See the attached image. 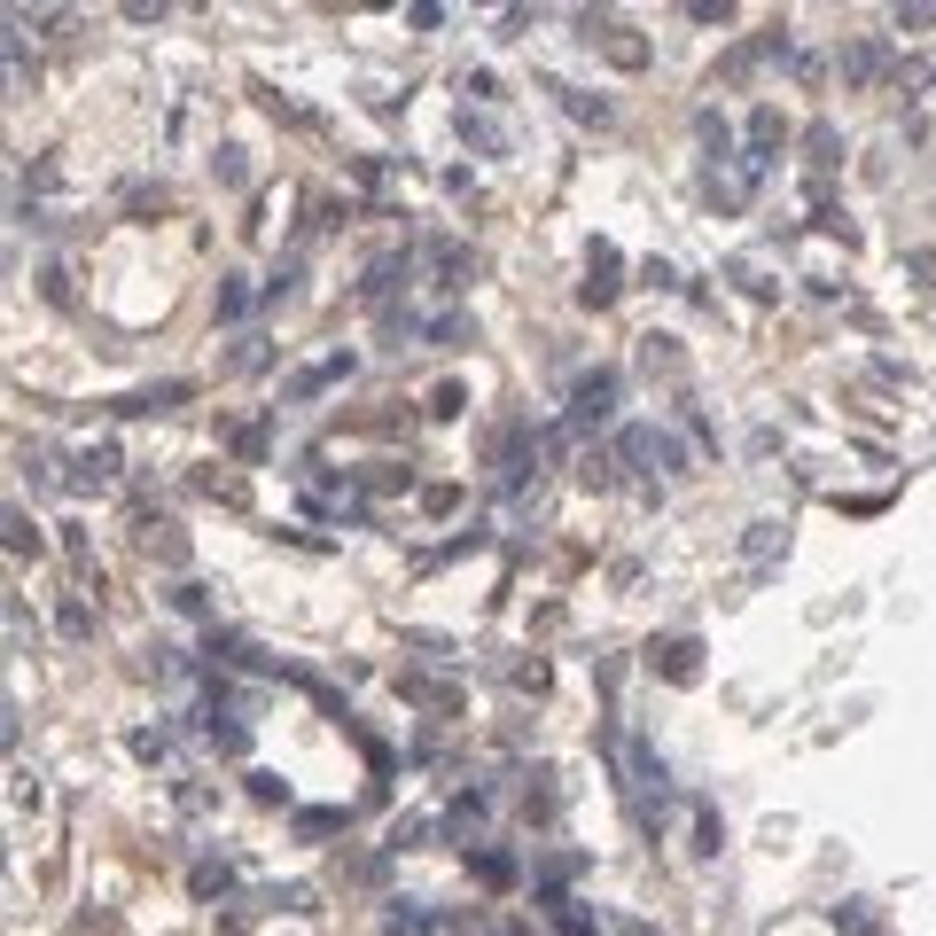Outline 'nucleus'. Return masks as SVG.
I'll use <instances>...</instances> for the list:
<instances>
[{
    "mask_svg": "<svg viewBox=\"0 0 936 936\" xmlns=\"http://www.w3.org/2000/svg\"><path fill=\"white\" fill-rule=\"evenodd\" d=\"M242 173H250L242 148H219V180H227V188H242Z\"/></svg>",
    "mask_w": 936,
    "mask_h": 936,
    "instance_id": "27",
    "label": "nucleus"
},
{
    "mask_svg": "<svg viewBox=\"0 0 936 936\" xmlns=\"http://www.w3.org/2000/svg\"><path fill=\"white\" fill-rule=\"evenodd\" d=\"M640 367H648V375H656V367H663V375H679V352H671V335H640Z\"/></svg>",
    "mask_w": 936,
    "mask_h": 936,
    "instance_id": "13",
    "label": "nucleus"
},
{
    "mask_svg": "<svg viewBox=\"0 0 936 936\" xmlns=\"http://www.w3.org/2000/svg\"><path fill=\"white\" fill-rule=\"evenodd\" d=\"M461 133H469V141H476V148H507V133H499V125H492V118H469V110H461Z\"/></svg>",
    "mask_w": 936,
    "mask_h": 936,
    "instance_id": "15",
    "label": "nucleus"
},
{
    "mask_svg": "<svg viewBox=\"0 0 936 936\" xmlns=\"http://www.w3.org/2000/svg\"><path fill=\"white\" fill-rule=\"evenodd\" d=\"M242 305H250V289H242V274H227V289H219V312H227V320H234V312H242Z\"/></svg>",
    "mask_w": 936,
    "mask_h": 936,
    "instance_id": "26",
    "label": "nucleus"
},
{
    "mask_svg": "<svg viewBox=\"0 0 936 936\" xmlns=\"http://www.w3.org/2000/svg\"><path fill=\"white\" fill-rule=\"evenodd\" d=\"M648 656H656V671H663V679H679V687H687V679H695V656H703V648H695L687 632H679V640H656Z\"/></svg>",
    "mask_w": 936,
    "mask_h": 936,
    "instance_id": "7",
    "label": "nucleus"
},
{
    "mask_svg": "<svg viewBox=\"0 0 936 936\" xmlns=\"http://www.w3.org/2000/svg\"><path fill=\"white\" fill-rule=\"evenodd\" d=\"M804 148H812V164L827 173V164H835V125H812V133H804Z\"/></svg>",
    "mask_w": 936,
    "mask_h": 936,
    "instance_id": "18",
    "label": "nucleus"
},
{
    "mask_svg": "<svg viewBox=\"0 0 936 936\" xmlns=\"http://www.w3.org/2000/svg\"><path fill=\"white\" fill-rule=\"evenodd\" d=\"M570 118H585V125H609V102H602V95H570Z\"/></svg>",
    "mask_w": 936,
    "mask_h": 936,
    "instance_id": "19",
    "label": "nucleus"
},
{
    "mask_svg": "<svg viewBox=\"0 0 936 936\" xmlns=\"http://www.w3.org/2000/svg\"><path fill=\"white\" fill-rule=\"evenodd\" d=\"M164 749H173V741H164V734H133V757H148V764H164Z\"/></svg>",
    "mask_w": 936,
    "mask_h": 936,
    "instance_id": "28",
    "label": "nucleus"
},
{
    "mask_svg": "<svg viewBox=\"0 0 936 936\" xmlns=\"http://www.w3.org/2000/svg\"><path fill=\"white\" fill-rule=\"evenodd\" d=\"M9 554H40V531L24 524V507H9Z\"/></svg>",
    "mask_w": 936,
    "mask_h": 936,
    "instance_id": "14",
    "label": "nucleus"
},
{
    "mask_svg": "<svg viewBox=\"0 0 936 936\" xmlns=\"http://www.w3.org/2000/svg\"><path fill=\"white\" fill-rule=\"evenodd\" d=\"M70 484H78V492L118 484V445H87V453H78V469H70Z\"/></svg>",
    "mask_w": 936,
    "mask_h": 936,
    "instance_id": "6",
    "label": "nucleus"
},
{
    "mask_svg": "<svg viewBox=\"0 0 936 936\" xmlns=\"http://www.w3.org/2000/svg\"><path fill=\"white\" fill-rule=\"evenodd\" d=\"M335 827H344V812H305L297 819V835H335Z\"/></svg>",
    "mask_w": 936,
    "mask_h": 936,
    "instance_id": "24",
    "label": "nucleus"
},
{
    "mask_svg": "<svg viewBox=\"0 0 936 936\" xmlns=\"http://www.w3.org/2000/svg\"><path fill=\"white\" fill-rule=\"evenodd\" d=\"M835 928H843V936H874V921H867V905H835Z\"/></svg>",
    "mask_w": 936,
    "mask_h": 936,
    "instance_id": "20",
    "label": "nucleus"
},
{
    "mask_svg": "<svg viewBox=\"0 0 936 936\" xmlns=\"http://www.w3.org/2000/svg\"><path fill=\"white\" fill-rule=\"evenodd\" d=\"M335 375H352V352H335V360H320V367H305V375L289 383V398H312V390H328Z\"/></svg>",
    "mask_w": 936,
    "mask_h": 936,
    "instance_id": "9",
    "label": "nucleus"
},
{
    "mask_svg": "<svg viewBox=\"0 0 936 936\" xmlns=\"http://www.w3.org/2000/svg\"><path fill=\"white\" fill-rule=\"evenodd\" d=\"M890 70V55H882V40H859V47H850L843 55V78H859V87H874V78Z\"/></svg>",
    "mask_w": 936,
    "mask_h": 936,
    "instance_id": "8",
    "label": "nucleus"
},
{
    "mask_svg": "<svg viewBox=\"0 0 936 936\" xmlns=\"http://www.w3.org/2000/svg\"><path fill=\"white\" fill-rule=\"evenodd\" d=\"M585 40H602L625 70H640V63H648V47H640V40H625V24H602V32H585Z\"/></svg>",
    "mask_w": 936,
    "mask_h": 936,
    "instance_id": "10",
    "label": "nucleus"
},
{
    "mask_svg": "<svg viewBox=\"0 0 936 936\" xmlns=\"http://www.w3.org/2000/svg\"><path fill=\"white\" fill-rule=\"evenodd\" d=\"M461 406H469V390H461V383H438V390H430V414H438V421H453Z\"/></svg>",
    "mask_w": 936,
    "mask_h": 936,
    "instance_id": "16",
    "label": "nucleus"
},
{
    "mask_svg": "<svg viewBox=\"0 0 936 936\" xmlns=\"http://www.w3.org/2000/svg\"><path fill=\"white\" fill-rule=\"evenodd\" d=\"M695 850H703V859H718V812L695 819Z\"/></svg>",
    "mask_w": 936,
    "mask_h": 936,
    "instance_id": "25",
    "label": "nucleus"
},
{
    "mask_svg": "<svg viewBox=\"0 0 936 936\" xmlns=\"http://www.w3.org/2000/svg\"><path fill=\"white\" fill-rule=\"evenodd\" d=\"M617 453H625V461H640V469H648V461H656V469H679V445L656 430V421H632V430L617 438Z\"/></svg>",
    "mask_w": 936,
    "mask_h": 936,
    "instance_id": "2",
    "label": "nucleus"
},
{
    "mask_svg": "<svg viewBox=\"0 0 936 936\" xmlns=\"http://www.w3.org/2000/svg\"><path fill=\"white\" fill-rule=\"evenodd\" d=\"M484 819H492V796H484V789H469V796H461V804L445 812V835H453V843L469 850V843L484 835Z\"/></svg>",
    "mask_w": 936,
    "mask_h": 936,
    "instance_id": "5",
    "label": "nucleus"
},
{
    "mask_svg": "<svg viewBox=\"0 0 936 936\" xmlns=\"http://www.w3.org/2000/svg\"><path fill=\"white\" fill-rule=\"evenodd\" d=\"M141 547H148V554H164V562H188V539H180L173 524H141Z\"/></svg>",
    "mask_w": 936,
    "mask_h": 936,
    "instance_id": "11",
    "label": "nucleus"
},
{
    "mask_svg": "<svg viewBox=\"0 0 936 936\" xmlns=\"http://www.w3.org/2000/svg\"><path fill=\"white\" fill-rule=\"evenodd\" d=\"M398 695L421 703V711H453V703H461L453 679H430V671H398Z\"/></svg>",
    "mask_w": 936,
    "mask_h": 936,
    "instance_id": "3",
    "label": "nucleus"
},
{
    "mask_svg": "<svg viewBox=\"0 0 936 936\" xmlns=\"http://www.w3.org/2000/svg\"><path fill=\"white\" fill-rule=\"evenodd\" d=\"M453 499H461V484H430V492H421V507H430V516H453Z\"/></svg>",
    "mask_w": 936,
    "mask_h": 936,
    "instance_id": "21",
    "label": "nucleus"
},
{
    "mask_svg": "<svg viewBox=\"0 0 936 936\" xmlns=\"http://www.w3.org/2000/svg\"><path fill=\"white\" fill-rule=\"evenodd\" d=\"M250 796H258V804H289V789L274 773H250Z\"/></svg>",
    "mask_w": 936,
    "mask_h": 936,
    "instance_id": "23",
    "label": "nucleus"
},
{
    "mask_svg": "<svg viewBox=\"0 0 936 936\" xmlns=\"http://www.w3.org/2000/svg\"><path fill=\"white\" fill-rule=\"evenodd\" d=\"M773 547H781V524H757V531H749V554H757V562H773Z\"/></svg>",
    "mask_w": 936,
    "mask_h": 936,
    "instance_id": "22",
    "label": "nucleus"
},
{
    "mask_svg": "<svg viewBox=\"0 0 936 936\" xmlns=\"http://www.w3.org/2000/svg\"><path fill=\"white\" fill-rule=\"evenodd\" d=\"M577 297H585V305H609V297H617V250H609V242H593V258H585V282H577Z\"/></svg>",
    "mask_w": 936,
    "mask_h": 936,
    "instance_id": "4",
    "label": "nucleus"
},
{
    "mask_svg": "<svg viewBox=\"0 0 936 936\" xmlns=\"http://www.w3.org/2000/svg\"><path fill=\"white\" fill-rule=\"evenodd\" d=\"M476 882L507 890V882H516V859H507V850H476Z\"/></svg>",
    "mask_w": 936,
    "mask_h": 936,
    "instance_id": "12",
    "label": "nucleus"
},
{
    "mask_svg": "<svg viewBox=\"0 0 936 936\" xmlns=\"http://www.w3.org/2000/svg\"><path fill=\"white\" fill-rule=\"evenodd\" d=\"M609 414H617V375L609 367L577 375V390H570V430H602Z\"/></svg>",
    "mask_w": 936,
    "mask_h": 936,
    "instance_id": "1",
    "label": "nucleus"
},
{
    "mask_svg": "<svg viewBox=\"0 0 936 936\" xmlns=\"http://www.w3.org/2000/svg\"><path fill=\"white\" fill-rule=\"evenodd\" d=\"M63 632H70V640H87V632H95V609H87V602H78V593H70V602H63Z\"/></svg>",
    "mask_w": 936,
    "mask_h": 936,
    "instance_id": "17",
    "label": "nucleus"
}]
</instances>
